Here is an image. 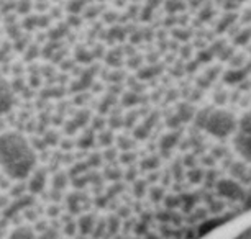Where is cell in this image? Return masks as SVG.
Returning a JSON list of instances; mask_svg holds the SVG:
<instances>
[{"instance_id":"1","label":"cell","mask_w":251,"mask_h":239,"mask_svg":"<svg viewBox=\"0 0 251 239\" xmlns=\"http://www.w3.org/2000/svg\"><path fill=\"white\" fill-rule=\"evenodd\" d=\"M182 8H184V3L181 0H168V2H166V10L169 13H176L179 10H182Z\"/></svg>"}]
</instances>
